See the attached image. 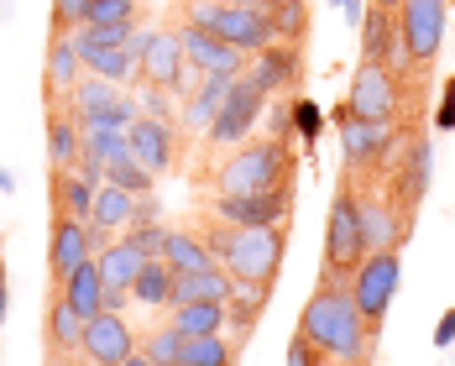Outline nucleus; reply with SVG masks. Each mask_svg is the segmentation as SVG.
<instances>
[{
	"mask_svg": "<svg viewBox=\"0 0 455 366\" xmlns=\"http://www.w3.org/2000/svg\"><path fill=\"white\" fill-rule=\"evenodd\" d=\"M299 335L315 346L324 362H340V366L371 362V346H377V330L356 309L351 282H319L315 298L299 314Z\"/></svg>",
	"mask_w": 455,
	"mask_h": 366,
	"instance_id": "1",
	"label": "nucleus"
},
{
	"mask_svg": "<svg viewBox=\"0 0 455 366\" xmlns=\"http://www.w3.org/2000/svg\"><path fill=\"white\" fill-rule=\"evenodd\" d=\"M204 246L230 277L277 282L283 251H288V226H226V220H210L204 226Z\"/></svg>",
	"mask_w": 455,
	"mask_h": 366,
	"instance_id": "2",
	"label": "nucleus"
},
{
	"mask_svg": "<svg viewBox=\"0 0 455 366\" xmlns=\"http://www.w3.org/2000/svg\"><path fill=\"white\" fill-rule=\"evenodd\" d=\"M277 183H293V152L283 137H246L215 168V194H257Z\"/></svg>",
	"mask_w": 455,
	"mask_h": 366,
	"instance_id": "3",
	"label": "nucleus"
},
{
	"mask_svg": "<svg viewBox=\"0 0 455 366\" xmlns=\"http://www.w3.org/2000/svg\"><path fill=\"white\" fill-rule=\"evenodd\" d=\"M366 257V230H362V210H356V188L351 179H340L330 215H324V282H351V273L362 267Z\"/></svg>",
	"mask_w": 455,
	"mask_h": 366,
	"instance_id": "4",
	"label": "nucleus"
},
{
	"mask_svg": "<svg viewBox=\"0 0 455 366\" xmlns=\"http://www.w3.org/2000/svg\"><path fill=\"white\" fill-rule=\"evenodd\" d=\"M179 16L204 27V32H215V37H226V43H235L246 58L273 43V27H267V16L251 0H183Z\"/></svg>",
	"mask_w": 455,
	"mask_h": 366,
	"instance_id": "5",
	"label": "nucleus"
},
{
	"mask_svg": "<svg viewBox=\"0 0 455 366\" xmlns=\"http://www.w3.org/2000/svg\"><path fill=\"white\" fill-rule=\"evenodd\" d=\"M137 47H141V84H163V90H173V94L199 90V68L183 52L179 27H141Z\"/></svg>",
	"mask_w": 455,
	"mask_h": 366,
	"instance_id": "6",
	"label": "nucleus"
},
{
	"mask_svg": "<svg viewBox=\"0 0 455 366\" xmlns=\"http://www.w3.org/2000/svg\"><path fill=\"white\" fill-rule=\"evenodd\" d=\"M335 131H340V152H346V173H377L398 157V126H382V121H362L351 105L335 110Z\"/></svg>",
	"mask_w": 455,
	"mask_h": 366,
	"instance_id": "7",
	"label": "nucleus"
},
{
	"mask_svg": "<svg viewBox=\"0 0 455 366\" xmlns=\"http://www.w3.org/2000/svg\"><path fill=\"white\" fill-rule=\"evenodd\" d=\"M398 282H403V257L398 251H371L362 267L351 273V298H356V309L366 314L371 330H382L393 298H398Z\"/></svg>",
	"mask_w": 455,
	"mask_h": 366,
	"instance_id": "8",
	"label": "nucleus"
},
{
	"mask_svg": "<svg viewBox=\"0 0 455 366\" xmlns=\"http://www.w3.org/2000/svg\"><path fill=\"white\" fill-rule=\"evenodd\" d=\"M210 220H226V226H288L293 220V183L257 188V194H215Z\"/></svg>",
	"mask_w": 455,
	"mask_h": 366,
	"instance_id": "9",
	"label": "nucleus"
},
{
	"mask_svg": "<svg viewBox=\"0 0 455 366\" xmlns=\"http://www.w3.org/2000/svg\"><path fill=\"white\" fill-rule=\"evenodd\" d=\"M445 32H451V5L445 0H403L398 5V37L409 47V58L419 68H429L445 47Z\"/></svg>",
	"mask_w": 455,
	"mask_h": 366,
	"instance_id": "10",
	"label": "nucleus"
},
{
	"mask_svg": "<svg viewBox=\"0 0 455 366\" xmlns=\"http://www.w3.org/2000/svg\"><path fill=\"white\" fill-rule=\"evenodd\" d=\"M262 110H267V94L257 90L246 74L230 84L226 105H220V115L210 121V131H204V141L215 147V152H230V147H241V141L257 131V121H262Z\"/></svg>",
	"mask_w": 455,
	"mask_h": 366,
	"instance_id": "11",
	"label": "nucleus"
},
{
	"mask_svg": "<svg viewBox=\"0 0 455 366\" xmlns=\"http://www.w3.org/2000/svg\"><path fill=\"white\" fill-rule=\"evenodd\" d=\"M346 105L362 115V121H382V126H398V115H403V84L382 68V63H366L356 68V79H351V94H346Z\"/></svg>",
	"mask_w": 455,
	"mask_h": 366,
	"instance_id": "12",
	"label": "nucleus"
},
{
	"mask_svg": "<svg viewBox=\"0 0 455 366\" xmlns=\"http://www.w3.org/2000/svg\"><path fill=\"white\" fill-rule=\"evenodd\" d=\"M351 179V173H346ZM356 188V179H351ZM356 210H362V230H366V251H403V241H409L413 220L393 204V199H382V194H371V188H356Z\"/></svg>",
	"mask_w": 455,
	"mask_h": 366,
	"instance_id": "13",
	"label": "nucleus"
},
{
	"mask_svg": "<svg viewBox=\"0 0 455 366\" xmlns=\"http://www.w3.org/2000/svg\"><path fill=\"white\" fill-rule=\"evenodd\" d=\"M126 147H132V157H137L152 179H163V173H173V163H179V121L137 115L132 131H126Z\"/></svg>",
	"mask_w": 455,
	"mask_h": 366,
	"instance_id": "14",
	"label": "nucleus"
},
{
	"mask_svg": "<svg viewBox=\"0 0 455 366\" xmlns=\"http://www.w3.org/2000/svg\"><path fill=\"white\" fill-rule=\"evenodd\" d=\"M132 351H137V330L121 309H100L94 320H84V362L121 366Z\"/></svg>",
	"mask_w": 455,
	"mask_h": 366,
	"instance_id": "15",
	"label": "nucleus"
},
{
	"mask_svg": "<svg viewBox=\"0 0 455 366\" xmlns=\"http://www.w3.org/2000/svg\"><path fill=\"white\" fill-rule=\"evenodd\" d=\"M74 47H79V58H84V74H100V79H110V84H141V47L137 37L132 43H90V37H79L74 32Z\"/></svg>",
	"mask_w": 455,
	"mask_h": 366,
	"instance_id": "16",
	"label": "nucleus"
},
{
	"mask_svg": "<svg viewBox=\"0 0 455 366\" xmlns=\"http://www.w3.org/2000/svg\"><path fill=\"white\" fill-rule=\"evenodd\" d=\"M179 37H183L188 63H194L199 74H226V79H241V74H246V52H241L235 43H226V37H215V32L194 27V21H183Z\"/></svg>",
	"mask_w": 455,
	"mask_h": 366,
	"instance_id": "17",
	"label": "nucleus"
},
{
	"mask_svg": "<svg viewBox=\"0 0 455 366\" xmlns=\"http://www.w3.org/2000/svg\"><path fill=\"white\" fill-rule=\"evenodd\" d=\"M90 257H94V230H90V220L52 215V235H47V273H52V282H63V277L74 273L79 262H90Z\"/></svg>",
	"mask_w": 455,
	"mask_h": 366,
	"instance_id": "18",
	"label": "nucleus"
},
{
	"mask_svg": "<svg viewBox=\"0 0 455 366\" xmlns=\"http://www.w3.org/2000/svg\"><path fill=\"white\" fill-rule=\"evenodd\" d=\"M429 173H435V147H429V137H409L403 163H398V179H393V204L409 220L419 215V199L429 194Z\"/></svg>",
	"mask_w": 455,
	"mask_h": 366,
	"instance_id": "19",
	"label": "nucleus"
},
{
	"mask_svg": "<svg viewBox=\"0 0 455 366\" xmlns=\"http://www.w3.org/2000/svg\"><path fill=\"white\" fill-rule=\"evenodd\" d=\"M246 79L267 94V99L273 94H288V84L299 79V43H267L262 52H251L246 58Z\"/></svg>",
	"mask_w": 455,
	"mask_h": 366,
	"instance_id": "20",
	"label": "nucleus"
},
{
	"mask_svg": "<svg viewBox=\"0 0 455 366\" xmlns=\"http://www.w3.org/2000/svg\"><path fill=\"white\" fill-rule=\"evenodd\" d=\"M84 79V58L74 47V32H52V47H47V99L52 110L68 99V90Z\"/></svg>",
	"mask_w": 455,
	"mask_h": 366,
	"instance_id": "21",
	"label": "nucleus"
},
{
	"mask_svg": "<svg viewBox=\"0 0 455 366\" xmlns=\"http://www.w3.org/2000/svg\"><path fill=\"white\" fill-rule=\"evenodd\" d=\"M43 335H47V356H52V362H68V356H79V351H84V320H79L58 293L47 298Z\"/></svg>",
	"mask_w": 455,
	"mask_h": 366,
	"instance_id": "22",
	"label": "nucleus"
},
{
	"mask_svg": "<svg viewBox=\"0 0 455 366\" xmlns=\"http://www.w3.org/2000/svg\"><path fill=\"white\" fill-rule=\"evenodd\" d=\"M235 79H226V74H199V90L183 99V110H179V121L194 131V137H204L210 131V121L220 115V105H226V94Z\"/></svg>",
	"mask_w": 455,
	"mask_h": 366,
	"instance_id": "23",
	"label": "nucleus"
},
{
	"mask_svg": "<svg viewBox=\"0 0 455 366\" xmlns=\"http://www.w3.org/2000/svg\"><path fill=\"white\" fill-rule=\"evenodd\" d=\"M58 298H63L79 320H94V314L105 309V277H100V267H94V257L90 262H79L74 273L58 282Z\"/></svg>",
	"mask_w": 455,
	"mask_h": 366,
	"instance_id": "24",
	"label": "nucleus"
},
{
	"mask_svg": "<svg viewBox=\"0 0 455 366\" xmlns=\"http://www.w3.org/2000/svg\"><path fill=\"white\" fill-rule=\"evenodd\" d=\"M79 157H84V126L74 115L52 110L47 115V163H52V173H68Z\"/></svg>",
	"mask_w": 455,
	"mask_h": 366,
	"instance_id": "25",
	"label": "nucleus"
},
{
	"mask_svg": "<svg viewBox=\"0 0 455 366\" xmlns=\"http://www.w3.org/2000/svg\"><path fill=\"white\" fill-rule=\"evenodd\" d=\"M230 298V273L220 262L199 267V273H179L173 282V304H226Z\"/></svg>",
	"mask_w": 455,
	"mask_h": 366,
	"instance_id": "26",
	"label": "nucleus"
},
{
	"mask_svg": "<svg viewBox=\"0 0 455 366\" xmlns=\"http://www.w3.org/2000/svg\"><path fill=\"white\" fill-rule=\"evenodd\" d=\"M141 262H147V257H141L126 235H116L110 246L94 251V267H100V277H105V288H126V293H132V282H137Z\"/></svg>",
	"mask_w": 455,
	"mask_h": 366,
	"instance_id": "27",
	"label": "nucleus"
},
{
	"mask_svg": "<svg viewBox=\"0 0 455 366\" xmlns=\"http://www.w3.org/2000/svg\"><path fill=\"white\" fill-rule=\"evenodd\" d=\"M121 94H126L121 84H110V79H100V74H84V79L68 90V99H63L58 110H63V115H74V121H90V115H100L105 105H116Z\"/></svg>",
	"mask_w": 455,
	"mask_h": 366,
	"instance_id": "28",
	"label": "nucleus"
},
{
	"mask_svg": "<svg viewBox=\"0 0 455 366\" xmlns=\"http://www.w3.org/2000/svg\"><path fill=\"white\" fill-rule=\"evenodd\" d=\"M132 215H137V194H126V188H116V183H100V188H94V215H90L94 230L121 235V230L132 226Z\"/></svg>",
	"mask_w": 455,
	"mask_h": 366,
	"instance_id": "29",
	"label": "nucleus"
},
{
	"mask_svg": "<svg viewBox=\"0 0 455 366\" xmlns=\"http://www.w3.org/2000/svg\"><path fill=\"white\" fill-rule=\"evenodd\" d=\"M241 356V340L215 330V335H183V356L179 366H235Z\"/></svg>",
	"mask_w": 455,
	"mask_h": 366,
	"instance_id": "30",
	"label": "nucleus"
},
{
	"mask_svg": "<svg viewBox=\"0 0 455 366\" xmlns=\"http://www.w3.org/2000/svg\"><path fill=\"white\" fill-rule=\"evenodd\" d=\"M173 282H179V273L163 257L141 262L137 282H132V304H141V309H173Z\"/></svg>",
	"mask_w": 455,
	"mask_h": 366,
	"instance_id": "31",
	"label": "nucleus"
},
{
	"mask_svg": "<svg viewBox=\"0 0 455 366\" xmlns=\"http://www.w3.org/2000/svg\"><path fill=\"white\" fill-rule=\"evenodd\" d=\"M94 188H100V183L79 179L74 168H68V173H52V215L90 220V215H94Z\"/></svg>",
	"mask_w": 455,
	"mask_h": 366,
	"instance_id": "32",
	"label": "nucleus"
},
{
	"mask_svg": "<svg viewBox=\"0 0 455 366\" xmlns=\"http://www.w3.org/2000/svg\"><path fill=\"white\" fill-rule=\"evenodd\" d=\"M251 5L267 16L273 43H304V32H309V5L304 0H251Z\"/></svg>",
	"mask_w": 455,
	"mask_h": 366,
	"instance_id": "33",
	"label": "nucleus"
},
{
	"mask_svg": "<svg viewBox=\"0 0 455 366\" xmlns=\"http://www.w3.org/2000/svg\"><path fill=\"white\" fill-rule=\"evenodd\" d=\"M163 262H168L173 273H199V267H210L215 257H210L204 235H194V230H168V241H163Z\"/></svg>",
	"mask_w": 455,
	"mask_h": 366,
	"instance_id": "34",
	"label": "nucleus"
},
{
	"mask_svg": "<svg viewBox=\"0 0 455 366\" xmlns=\"http://www.w3.org/2000/svg\"><path fill=\"white\" fill-rule=\"evenodd\" d=\"M141 21H147L141 0H90L79 27H141Z\"/></svg>",
	"mask_w": 455,
	"mask_h": 366,
	"instance_id": "35",
	"label": "nucleus"
},
{
	"mask_svg": "<svg viewBox=\"0 0 455 366\" xmlns=\"http://www.w3.org/2000/svg\"><path fill=\"white\" fill-rule=\"evenodd\" d=\"M137 346H141V351H147L157 366H179V356H183V330H179L173 320H163V324H152Z\"/></svg>",
	"mask_w": 455,
	"mask_h": 366,
	"instance_id": "36",
	"label": "nucleus"
},
{
	"mask_svg": "<svg viewBox=\"0 0 455 366\" xmlns=\"http://www.w3.org/2000/svg\"><path fill=\"white\" fill-rule=\"evenodd\" d=\"M173 324L183 335H215L226 330V304H173Z\"/></svg>",
	"mask_w": 455,
	"mask_h": 366,
	"instance_id": "37",
	"label": "nucleus"
},
{
	"mask_svg": "<svg viewBox=\"0 0 455 366\" xmlns=\"http://www.w3.org/2000/svg\"><path fill=\"white\" fill-rule=\"evenodd\" d=\"M105 183H116V188H126V194H152V188H157V179L141 168L132 152H121V157L105 163Z\"/></svg>",
	"mask_w": 455,
	"mask_h": 366,
	"instance_id": "38",
	"label": "nucleus"
},
{
	"mask_svg": "<svg viewBox=\"0 0 455 366\" xmlns=\"http://www.w3.org/2000/svg\"><path fill=\"white\" fill-rule=\"evenodd\" d=\"M84 152L100 157V163H110V157H121L132 147H126V131H116V126H84Z\"/></svg>",
	"mask_w": 455,
	"mask_h": 366,
	"instance_id": "39",
	"label": "nucleus"
},
{
	"mask_svg": "<svg viewBox=\"0 0 455 366\" xmlns=\"http://www.w3.org/2000/svg\"><path fill=\"white\" fill-rule=\"evenodd\" d=\"M121 235H126V241L137 246L147 262H157V257H163V241H168V230H163V226H126Z\"/></svg>",
	"mask_w": 455,
	"mask_h": 366,
	"instance_id": "40",
	"label": "nucleus"
},
{
	"mask_svg": "<svg viewBox=\"0 0 455 366\" xmlns=\"http://www.w3.org/2000/svg\"><path fill=\"white\" fill-rule=\"evenodd\" d=\"M141 115H157V121H179V110H173V90H163V84H141Z\"/></svg>",
	"mask_w": 455,
	"mask_h": 366,
	"instance_id": "41",
	"label": "nucleus"
},
{
	"mask_svg": "<svg viewBox=\"0 0 455 366\" xmlns=\"http://www.w3.org/2000/svg\"><path fill=\"white\" fill-rule=\"evenodd\" d=\"M293 131L304 141H315L324 131V110H319L315 99H293Z\"/></svg>",
	"mask_w": 455,
	"mask_h": 366,
	"instance_id": "42",
	"label": "nucleus"
},
{
	"mask_svg": "<svg viewBox=\"0 0 455 366\" xmlns=\"http://www.w3.org/2000/svg\"><path fill=\"white\" fill-rule=\"evenodd\" d=\"M90 0H52V32H79Z\"/></svg>",
	"mask_w": 455,
	"mask_h": 366,
	"instance_id": "43",
	"label": "nucleus"
},
{
	"mask_svg": "<svg viewBox=\"0 0 455 366\" xmlns=\"http://www.w3.org/2000/svg\"><path fill=\"white\" fill-rule=\"evenodd\" d=\"M288 366H324V356H319L299 330H293V340H288Z\"/></svg>",
	"mask_w": 455,
	"mask_h": 366,
	"instance_id": "44",
	"label": "nucleus"
},
{
	"mask_svg": "<svg viewBox=\"0 0 455 366\" xmlns=\"http://www.w3.org/2000/svg\"><path fill=\"white\" fill-rule=\"evenodd\" d=\"M435 131H455V79L440 90V110H435Z\"/></svg>",
	"mask_w": 455,
	"mask_h": 366,
	"instance_id": "45",
	"label": "nucleus"
},
{
	"mask_svg": "<svg viewBox=\"0 0 455 366\" xmlns=\"http://www.w3.org/2000/svg\"><path fill=\"white\" fill-rule=\"evenodd\" d=\"M451 346H455V309H445L440 324H435V351H451Z\"/></svg>",
	"mask_w": 455,
	"mask_h": 366,
	"instance_id": "46",
	"label": "nucleus"
},
{
	"mask_svg": "<svg viewBox=\"0 0 455 366\" xmlns=\"http://www.w3.org/2000/svg\"><path fill=\"white\" fill-rule=\"evenodd\" d=\"M132 226H157V194H137V215Z\"/></svg>",
	"mask_w": 455,
	"mask_h": 366,
	"instance_id": "47",
	"label": "nucleus"
},
{
	"mask_svg": "<svg viewBox=\"0 0 455 366\" xmlns=\"http://www.w3.org/2000/svg\"><path fill=\"white\" fill-rule=\"evenodd\" d=\"M74 173H79V179H90V183H105V163H100V157H90V152H84V157L74 163Z\"/></svg>",
	"mask_w": 455,
	"mask_h": 366,
	"instance_id": "48",
	"label": "nucleus"
},
{
	"mask_svg": "<svg viewBox=\"0 0 455 366\" xmlns=\"http://www.w3.org/2000/svg\"><path fill=\"white\" fill-rule=\"evenodd\" d=\"M11 314V293H5V251H0V324Z\"/></svg>",
	"mask_w": 455,
	"mask_h": 366,
	"instance_id": "49",
	"label": "nucleus"
},
{
	"mask_svg": "<svg viewBox=\"0 0 455 366\" xmlns=\"http://www.w3.org/2000/svg\"><path fill=\"white\" fill-rule=\"evenodd\" d=\"M330 5H340V11H346V21H356V27H362V0H330Z\"/></svg>",
	"mask_w": 455,
	"mask_h": 366,
	"instance_id": "50",
	"label": "nucleus"
},
{
	"mask_svg": "<svg viewBox=\"0 0 455 366\" xmlns=\"http://www.w3.org/2000/svg\"><path fill=\"white\" fill-rule=\"evenodd\" d=\"M121 366H157V362H152V356H147V351H141V346H137V351H132V356H126V362H121Z\"/></svg>",
	"mask_w": 455,
	"mask_h": 366,
	"instance_id": "51",
	"label": "nucleus"
},
{
	"mask_svg": "<svg viewBox=\"0 0 455 366\" xmlns=\"http://www.w3.org/2000/svg\"><path fill=\"white\" fill-rule=\"evenodd\" d=\"M0 194H16V173L11 168H0Z\"/></svg>",
	"mask_w": 455,
	"mask_h": 366,
	"instance_id": "52",
	"label": "nucleus"
},
{
	"mask_svg": "<svg viewBox=\"0 0 455 366\" xmlns=\"http://www.w3.org/2000/svg\"><path fill=\"white\" fill-rule=\"evenodd\" d=\"M371 5H382V11H398V5H403V0H371Z\"/></svg>",
	"mask_w": 455,
	"mask_h": 366,
	"instance_id": "53",
	"label": "nucleus"
},
{
	"mask_svg": "<svg viewBox=\"0 0 455 366\" xmlns=\"http://www.w3.org/2000/svg\"><path fill=\"white\" fill-rule=\"evenodd\" d=\"M362 366H371V362H362Z\"/></svg>",
	"mask_w": 455,
	"mask_h": 366,
	"instance_id": "54",
	"label": "nucleus"
},
{
	"mask_svg": "<svg viewBox=\"0 0 455 366\" xmlns=\"http://www.w3.org/2000/svg\"><path fill=\"white\" fill-rule=\"evenodd\" d=\"M90 366H94V362H90Z\"/></svg>",
	"mask_w": 455,
	"mask_h": 366,
	"instance_id": "55",
	"label": "nucleus"
}]
</instances>
